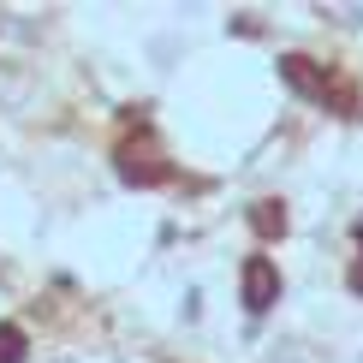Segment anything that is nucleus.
Here are the masks:
<instances>
[{"label":"nucleus","instance_id":"f257e3e1","mask_svg":"<svg viewBox=\"0 0 363 363\" xmlns=\"http://www.w3.org/2000/svg\"><path fill=\"white\" fill-rule=\"evenodd\" d=\"M119 179H131V185H161V179H167V161H161V149L149 138H131L119 149Z\"/></svg>","mask_w":363,"mask_h":363},{"label":"nucleus","instance_id":"f03ea898","mask_svg":"<svg viewBox=\"0 0 363 363\" xmlns=\"http://www.w3.org/2000/svg\"><path fill=\"white\" fill-rule=\"evenodd\" d=\"M274 304H280V268L268 262V256H250V262H245V310L262 315Z\"/></svg>","mask_w":363,"mask_h":363},{"label":"nucleus","instance_id":"7ed1b4c3","mask_svg":"<svg viewBox=\"0 0 363 363\" xmlns=\"http://www.w3.org/2000/svg\"><path fill=\"white\" fill-rule=\"evenodd\" d=\"M280 78L298 89V96H310V101H322L328 96V72L315 66V60H304V54H286L280 60Z\"/></svg>","mask_w":363,"mask_h":363},{"label":"nucleus","instance_id":"20e7f679","mask_svg":"<svg viewBox=\"0 0 363 363\" xmlns=\"http://www.w3.org/2000/svg\"><path fill=\"white\" fill-rule=\"evenodd\" d=\"M250 226H256L262 238H280V233H286V208H280V203H256V208H250Z\"/></svg>","mask_w":363,"mask_h":363},{"label":"nucleus","instance_id":"39448f33","mask_svg":"<svg viewBox=\"0 0 363 363\" xmlns=\"http://www.w3.org/2000/svg\"><path fill=\"white\" fill-rule=\"evenodd\" d=\"M24 352H30L24 328L18 322H0V363H24Z\"/></svg>","mask_w":363,"mask_h":363},{"label":"nucleus","instance_id":"423d86ee","mask_svg":"<svg viewBox=\"0 0 363 363\" xmlns=\"http://www.w3.org/2000/svg\"><path fill=\"white\" fill-rule=\"evenodd\" d=\"M345 286H352V292L363 298V262H352V274H345Z\"/></svg>","mask_w":363,"mask_h":363},{"label":"nucleus","instance_id":"0eeeda50","mask_svg":"<svg viewBox=\"0 0 363 363\" xmlns=\"http://www.w3.org/2000/svg\"><path fill=\"white\" fill-rule=\"evenodd\" d=\"M357 245H363V220H357Z\"/></svg>","mask_w":363,"mask_h":363}]
</instances>
